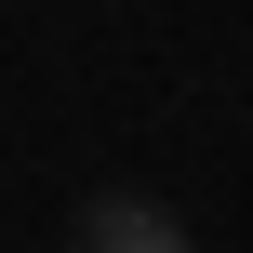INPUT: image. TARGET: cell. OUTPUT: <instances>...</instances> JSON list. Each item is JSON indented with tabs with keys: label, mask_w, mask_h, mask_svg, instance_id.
<instances>
[{
	"label": "cell",
	"mask_w": 253,
	"mask_h": 253,
	"mask_svg": "<svg viewBox=\"0 0 253 253\" xmlns=\"http://www.w3.org/2000/svg\"><path fill=\"white\" fill-rule=\"evenodd\" d=\"M93 253H187V227L160 213V200H93V227H80Z\"/></svg>",
	"instance_id": "6da1fadb"
}]
</instances>
